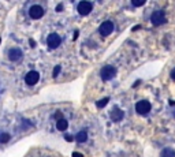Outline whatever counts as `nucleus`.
Segmentation results:
<instances>
[{
  "mask_svg": "<svg viewBox=\"0 0 175 157\" xmlns=\"http://www.w3.org/2000/svg\"><path fill=\"white\" fill-rule=\"evenodd\" d=\"M38 81H40V73L37 70L28 71L24 77V82L26 86H34V85H37Z\"/></svg>",
  "mask_w": 175,
  "mask_h": 157,
  "instance_id": "nucleus-3",
  "label": "nucleus"
},
{
  "mask_svg": "<svg viewBox=\"0 0 175 157\" xmlns=\"http://www.w3.org/2000/svg\"><path fill=\"white\" fill-rule=\"evenodd\" d=\"M108 101H110V99H108V97H105V99H103L101 101H98V103H97V107H98V108H103V107H105V105H107Z\"/></svg>",
  "mask_w": 175,
  "mask_h": 157,
  "instance_id": "nucleus-16",
  "label": "nucleus"
},
{
  "mask_svg": "<svg viewBox=\"0 0 175 157\" xmlns=\"http://www.w3.org/2000/svg\"><path fill=\"white\" fill-rule=\"evenodd\" d=\"M160 157H175V150L171 148H164L160 153Z\"/></svg>",
  "mask_w": 175,
  "mask_h": 157,
  "instance_id": "nucleus-13",
  "label": "nucleus"
},
{
  "mask_svg": "<svg viewBox=\"0 0 175 157\" xmlns=\"http://www.w3.org/2000/svg\"><path fill=\"white\" fill-rule=\"evenodd\" d=\"M171 77H173V79H175V68L171 71Z\"/></svg>",
  "mask_w": 175,
  "mask_h": 157,
  "instance_id": "nucleus-18",
  "label": "nucleus"
},
{
  "mask_svg": "<svg viewBox=\"0 0 175 157\" xmlns=\"http://www.w3.org/2000/svg\"><path fill=\"white\" fill-rule=\"evenodd\" d=\"M75 141L78 143H84L88 141V131L86 130H80L77 134H75Z\"/></svg>",
  "mask_w": 175,
  "mask_h": 157,
  "instance_id": "nucleus-12",
  "label": "nucleus"
},
{
  "mask_svg": "<svg viewBox=\"0 0 175 157\" xmlns=\"http://www.w3.org/2000/svg\"><path fill=\"white\" fill-rule=\"evenodd\" d=\"M151 22L153 23L155 26H159V25H163L167 22V18H166V14H164L163 10H156V11L152 12L151 15Z\"/></svg>",
  "mask_w": 175,
  "mask_h": 157,
  "instance_id": "nucleus-4",
  "label": "nucleus"
},
{
  "mask_svg": "<svg viewBox=\"0 0 175 157\" xmlns=\"http://www.w3.org/2000/svg\"><path fill=\"white\" fill-rule=\"evenodd\" d=\"M115 29V25L112 21H104L103 23L100 25V28H98V33L101 36H110L112 32H114Z\"/></svg>",
  "mask_w": 175,
  "mask_h": 157,
  "instance_id": "nucleus-9",
  "label": "nucleus"
},
{
  "mask_svg": "<svg viewBox=\"0 0 175 157\" xmlns=\"http://www.w3.org/2000/svg\"><path fill=\"white\" fill-rule=\"evenodd\" d=\"M25 12H26V15L29 17V19H40V18H42L45 15V12H47V7H45V4H42V3L30 2V3L26 4Z\"/></svg>",
  "mask_w": 175,
  "mask_h": 157,
  "instance_id": "nucleus-1",
  "label": "nucleus"
},
{
  "mask_svg": "<svg viewBox=\"0 0 175 157\" xmlns=\"http://www.w3.org/2000/svg\"><path fill=\"white\" fill-rule=\"evenodd\" d=\"M93 10V3L92 2H80L77 4V11L80 15H88Z\"/></svg>",
  "mask_w": 175,
  "mask_h": 157,
  "instance_id": "nucleus-7",
  "label": "nucleus"
},
{
  "mask_svg": "<svg viewBox=\"0 0 175 157\" xmlns=\"http://www.w3.org/2000/svg\"><path fill=\"white\" fill-rule=\"evenodd\" d=\"M151 108H152L151 103L147 100H141L135 104V111H137V113H140V115H147V113H149Z\"/></svg>",
  "mask_w": 175,
  "mask_h": 157,
  "instance_id": "nucleus-8",
  "label": "nucleus"
},
{
  "mask_svg": "<svg viewBox=\"0 0 175 157\" xmlns=\"http://www.w3.org/2000/svg\"><path fill=\"white\" fill-rule=\"evenodd\" d=\"M7 57L10 62H19L24 57V51L19 47H11L7 49Z\"/></svg>",
  "mask_w": 175,
  "mask_h": 157,
  "instance_id": "nucleus-5",
  "label": "nucleus"
},
{
  "mask_svg": "<svg viewBox=\"0 0 175 157\" xmlns=\"http://www.w3.org/2000/svg\"><path fill=\"white\" fill-rule=\"evenodd\" d=\"M56 130L58 131H66L68 127V120L66 119V117H60V119L56 120V124H55Z\"/></svg>",
  "mask_w": 175,
  "mask_h": 157,
  "instance_id": "nucleus-11",
  "label": "nucleus"
},
{
  "mask_svg": "<svg viewBox=\"0 0 175 157\" xmlns=\"http://www.w3.org/2000/svg\"><path fill=\"white\" fill-rule=\"evenodd\" d=\"M116 75V68L114 66H104L100 71V77L103 81H111Z\"/></svg>",
  "mask_w": 175,
  "mask_h": 157,
  "instance_id": "nucleus-6",
  "label": "nucleus"
},
{
  "mask_svg": "<svg viewBox=\"0 0 175 157\" xmlns=\"http://www.w3.org/2000/svg\"><path fill=\"white\" fill-rule=\"evenodd\" d=\"M131 4H133L134 7H141V6L145 4V0H133V2H131Z\"/></svg>",
  "mask_w": 175,
  "mask_h": 157,
  "instance_id": "nucleus-15",
  "label": "nucleus"
},
{
  "mask_svg": "<svg viewBox=\"0 0 175 157\" xmlns=\"http://www.w3.org/2000/svg\"><path fill=\"white\" fill-rule=\"evenodd\" d=\"M59 73H60V66H56L55 70H54V77H58Z\"/></svg>",
  "mask_w": 175,
  "mask_h": 157,
  "instance_id": "nucleus-17",
  "label": "nucleus"
},
{
  "mask_svg": "<svg viewBox=\"0 0 175 157\" xmlns=\"http://www.w3.org/2000/svg\"><path fill=\"white\" fill-rule=\"evenodd\" d=\"M110 116H111V119L114 120V122H120V120L123 119L125 113H123V111L122 109H119V108H114V109L111 111Z\"/></svg>",
  "mask_w": 175,
  "mask_h": 157,
  "instance_id": "nucleus-10",
  "label": "nucleus"
},
{
  "mask_svg": "<svg viewBox=\"0 0 175 157\" xmlns=\"http://www.w3.org/2000/svg\"><path fill=\"white\" fill-rule=\"evenodd\" d=\"M11 139V135H10L8 131H0V143H7Z\"/></svg>",
  "mask_w": 175,
  "mask_h": 157,
  "instance_id": "nucleus-14",
  "label": "nucleus"
},
{
  "mask_svg": "<svg viewBox=\"0 0 175 157\" xmlns=\"http://www.w3.org/2000/svg\"><path fill=\"white\" fill-rule=\"evenodd\" d=\"M62 42H63V37L59 33H56V32H51V33H48V36L45 37V44H47V47L51 48V49L59 48L62 45Z\"/></svg>",
  "mask_w": 175,
  "mask_h": 157,
  "instance_id": "nucleus-2",
  "label": "nucleus"
}]
</instances>
